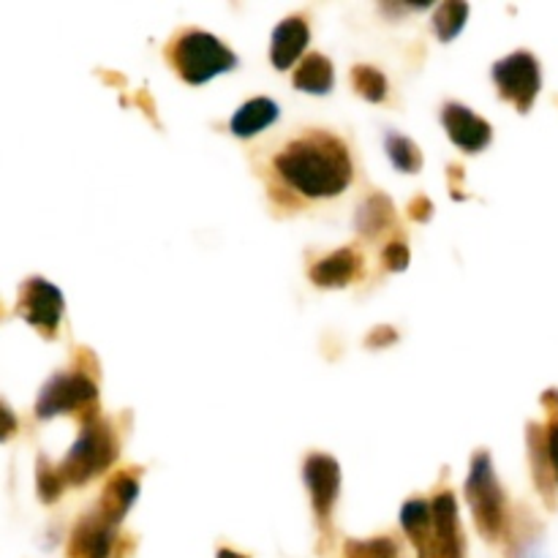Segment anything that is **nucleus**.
I'll use <instances>...</instances> for the list:
<instances>
[{"label":"nucleus","mask_w":558,"mask_h":558,"mask_svg":"<svg viewBox=\"0 0 558 558\" xmlns=\"http://www.w3.org/2000/svg\"><path fill=\"white\" fill-rule=\"evenodd\" d=\"M381 259H385L387 270L401 272V270H407L409 259H412V256H409L407 243H401V240H392V243L385 248V254H381Z\"/></svg>","instance_id":"obj_26"},{"label":"nucleus","mask_w":558,"mask_h":558,"mask_svg":"<svg viewBox=\"0 0 558 558\" xmlns=\"http://www.w3.org/2000/svg\"><path fill=\"white\" fill-rule=\"evenodd\" d=\"M167 58L189 85H202V82L213 80L223 71H232L238 65V54L221 38L207 31H196V27L180 31L169 41Z\"/></svg>","instance_id":"obj_2"},{"label":"nucleus","mask_w":558,"mask_h":558,"mask_svg":"<svg viewBox=\"0 0 558 558\" xmlns=\"http://www.w3.org/2000/svg\"><path fill=\"white\" fill-rule=\"evenodd\" d=\"M136 496H140V480L131 472H120L114 474L107 483V488H104L101 507H98V510L107 518H112L114 523H120L125 518V512L134 507Z\"/></svg>","instance_id":"obj_15"},{"label":"nucleus","mask_w":558,"mask_h":558,"mask_svg":"<svg viewBox=\"0 0 558 558\" xmlns=\"http://www.w3.org/2000/svg\"><path fill=\"white\" fill-rule=\"evenodd\" d=\"M98 398L96 385L85 374H58L41 387L36 403V414L41 420L58 417L63 412L93 407Z\"/></svg>","instance_id":"obj_6"},{"label":"nucleus","mask_w":558,"mask_h":558,"mask_svg":"<svg viewBox=\"0 0 558 558\" xmlns=\"http://www.w3.org/2000/svg\"><path fill=\"white\" fill-rule=\"evenodd\" d=\"M118 523L104 515L101 510L90 512L76 523L69 543V558H109Z\"/></svg>","instance_id":"obj_10"},{"label":"nucleus","mask_w":558,"mask_h":558,"mask_svg":"<svg viewBox=\"0 0 558 558\" xmlns=\"http://www.w3.org/2000/svg\"><path fill=\"white\" fill-rule=\"evenodd\" d=\"M308 38H311V31L305 16L294 14L278 22L276 31H272V44H270L272 65H276V69H289V65L303 54Z\"/></svg>","instance_id":"obj_12"},{"label":"nucleus","mask_w":558,"mask_h":558,"mask_svg":"<svg viewBox=\"0 0 558 558\" xmlns=\"http://www.w3.org/2000/svg\"><path fill=\"white\" fill-rule=\"evenodd\" d=\"M543 428L539 425H529V447H532V466H534V477H537L539 494L554 505V483L556 477L550 480V458H548V436H539Z\"/></svg>","instance_id":"obj_18"},{"label":"nucleus","mask_w":558,"mask_h":558,"mask_svg":"<svg viewBox=\"0 0 558 558\" xmlns=\"http://www.w3.org/2000/svg\"><path fill=\"white\" fill-rule=\"evenodd\" d=\"M278 120V104L272 98L259 96L245 101L238 112L232 114V134L240 136V140H248V136H256L259 131H265L267 125Z\"/></svg>","instance_id":"obj_14"},{"label":"nucleus","mask_w":558,"mask_h":558,"mask_svg":"<svg viewBox=\"0 0 558 558\" xmlns=\"http://www.w3.org/2000/svg\"><path fill=\"white\" fill-rule=\"evenodd\" d=\"M469 16V5L463 0H447V3L436 5L434 11V31L439 33L441 41H450L463 31Z\"/></svg>","instance_id":"obj_20"},{"label":"nucleus","mask_w":558,"mask_h":558,"mask_svg":"<svg viewBox=\"0 0 558 558\" xmlns=\"http://www.w3.org/2000/svg\"><path fill=\"white\" fill-rule=\"evenodd\" d=\"M114 458H118V439H114L112 425L93 414L82 428L76 445L60 463V480H63V485H85L87 480L109 469Z\"/></svg>","instance_id":"obj_3"},{"label":"nucleus","mask_w":558,"mask_h":558,"mask_svg":"<svg viewBox=\"0 0 558 558\" xmlns=\"http://www.w3.org/2000/svg\"><path fill=\"white\" fill-rule=\"evenodd\" d=\"M3 417H5V430H3V439H9L11 430H14V414L9 412V407H3Z\"/></svg>","instance_id":"obj_29"},{"label":"nucleus","mask_w":558,"mask_h":558,"mask_svg":"<svg viewBox=\"0 0 558 558\" xmlns=\"http://www.w3.org/2000/svg\"><path fill=\"white\" fill-rule=\"evenodd\" d=\"M352 85L354 90L363 98H368V101H381V98L387 96V76L381 74L379 69H374V65H354Z\"/></svg>","instance_id":"obj_23"},{"label":"nucleus","mask_w":558,"mask_h":558,"mask_svg":"<svg viewBox=\"0 0 558 558\" xmlns=\"http://www.w3.org/2000/svg\"><path fill=\"white\" fill-rule=\"evenodd\" d=\"M63 294L54 283H49L47 278H27L20 287V300H16V311H20L22 319L27 325H33L36 330L54 336L60 325V316H63Z\"/></svg>","instance_id":"obj_7"},{"label":"nucleus","mask_w":558,"mask_h":558,"mask_svg":"<svg viewBox=\"0 0 558 558\" xmlns=\"http://www.w3.org/2000/svg\"><path fill=\"white\" fill-rule=\"evenodd\" d=\"M401 526L414 543V548H417V556L428 554L430 539H434V510H430L428 501H407L401 510Z\"/></svg>","instance_id":"obj_16"},{"label":"nucleus","mask_w":558,"mask_h":558,"mask_svg":"<svg viewBox=\"0 0 558 558\" xmlns=\"http://www.w3.org/2000/svg\"><path fill=\"white\" fill-rule=\"evenodd\" d=\"M303 480L311 490V505H314L316 518H319V523H327L338 499V490H341V466L332 456L314 452V456L305 458Z\"/></svg>","instance_id":"obj_8"},{"label":"nucleus","mask_w":558,"mask_h":558,"mask_svg":"<svg viewBox=\"0 0 558 558\" xmlns=\"http://www.w3.org/2000/svg\"><path fill=\"white\" fill-rule=\"evenodd\" d=\"M385 145H387V153H390V161L396 163L401 172H417V169L423 167V153H420V147L414 145L409 136H401L396 134V131H390Z\"/></svg>","instance_id":"obj_21"},{"label":"nucleus","mask_w":558,"mask_h":558,"mask_svg":"<svg viewBox=\"0 0 558 558\" xmlns=\"http://www.w3.org/2000/svg\"><path fill=\"white\" fill-rule=\"evenodd\" d=\"M218 558H248V556H243V554H234V550H227V548H221V550H218Z\"/></svg>","instance_id":"obj_31"},{"label":"nucleus","mask_w":558,"mask_h":558,"mask_svg":"<svg viewBox=\"0 0 558 558\" xmlns=\"http://www.w3.org/2000/svg\"><path fill=\"white\" fill-rule=\"evenodd\" d=\"M543 403L554 412L548 423V458H550V466H554V477L558 483V390L545 392Z\"/></svg>","instance_id":"obj_25"},{"label":"nucleus","mask_w":558,"mask_h":558,"mask_svg":"<svg viewBox=\"0 0 558 558\" xmlns=\"http://www.w3.org/2000/svg\"><path fill=\"white\" fill-rule=\"evenodd\" d=\"M343 558H401V550L392 537L349 539L347 548H343Z\"/></svg>","instance_id":"obj_22"},{"label":"nucleus","mask_w":558,"mask_h":558,"mask_svg":"<svg viewBox=\"0 0 558 558\" xmlns=\"http://www.w3.org/2000/svg\"><path fill=\"white\" fill-rule=\"evenodd\" d=\"M434 510V539L428 554L420 558H463L461 526H458V505L452 494H439L430 505Z\"/></svg>","instance_id":"obj_9"},{"label":"nucleus","mask_w":558,"mask_h":558,"mask_svg":"<svg viewBox=\"0 0 558 558\" xmlns=\"http://www.w3.org/2000/svg\"><path fill=\"white\" fill-rule=\"evenodd\" d=\"M332 63L319 52L305 54L303 63L294 71V87L305 93H330L332 90Z\"/></svg>","instance_id":"obj_17"},{"label":"nucleus","mask_w":558,"mask_h":558,"mask_svg":"<svg viewBox=\"0 0 558 558\" xmlns=\"http://www.w3.org/2000/svg\"><path fill=\"white\" fill-rule=\"evenodd\" d=\"M63 480H60V472L58 469L49 466L47 458H38V496H41L44 501H54L60 496V490H63Z\"/></svg>","instance_id":"obj_24"},{"label":"nucleus","mask_w":558,"mask_h":558,"mask_svg":"<svg viewBox=\"0 0 558 558\" xmlns=\"http://www.w3.org/2000/svg\"><path fill=\"white\" fill-rule=\"evenodd\" d=\"M360 256L354 248H338L336 254L325 256V259L316 262L311 267V281L316 287H325V289H338V287H347L357 278L360 272Z\"/></svg>","instance_id":"obj_13"},{"label":"nucleus","mask_w":558,"mask_h":558,"mask_svg":"<svg viewBox=\"0 0 558 558\" xmlns=\"http://www.w3.org/2000/svg\"><path fill=\"white\" fill-rule=\"evenodd\" d=\"M441 123H445L450 140L466 153L483 150L490 142V136H494V129H490L488 120L474 114L472 109L458 101L445 104V109H441Z\"/></svg>","instance_id":"obj_11"},{"label":"nucleus","mask_w":558,"mask_h":558,"mask_svg":"<svg viewBox=\"0 0 558 558\" xmlns=\"http://www.w3.org/2000/svg\"><path fill=\"white\" fill-rule=\"evenodd\" d=\"M409 213H412V218H417V221H428L430 213H434V205H430L425 196H417V199L412 202V207H409Z\"/></svg>","instance_id":"obj_27"},{"label":"nucleus","mask_w":558,"mask_h":558,"mask_svg":"<svg viewBox=\"0 0 558 558\" xmlns=\"http://www.w3.org/2000/svg\"><path fill=\"white\" fill-rule=\"evenodd\" d=\"M390 221H392V205L385 194L368 196L357 213V227L363 234H379Z\"/></svg>","instance_id":"obj_19"},{"label":"nucleus","mask_w":558,"mask_h":558,"mask_svg":"<svg viewBox=\"0 0 558 558\" xmlns=\"http://www.w3.org/2000/svg\"><path fill=\"white\" fill-rule=\"evenodd\" d=\"M494 80L499 87V96L512 101L518 112H529L537 98L539 87H543V74H539V63L532 52L518 49V52L507 54L494 65Z\"/></svg>","instance_id":"obj_5"},{"label":"nucleus","mask_w":558,"mask_h":558,"mask_svg":"<svg viewBox=\"0 0 558 558\" xmlns=\"http://www.w3.org/2000/svg\"><path fill=\"white\" fill-rule=\"evenodd\" d=\"M396 330L392 327H379L374 336H368V347H387V343L396 341Z\"/></svg>","instance_id":"obj_28"},{"label":"nucleus","mask_w":558,"mask_h":558,"mask_svg":"<svg viewBox=\"0 0 558 558\" xmlns=\"http://www.w3.org/2000/svg\"><path fill=\"white\" fill-rule=\"evenodd\" d=\"M278 178L311 199L338 196L352 185L354 167L347 142L330 131H305L281 147L272 158Z\"/></svg>","instance_id":"obj_1"},{"label":"nucleus","mask_w":558,"mask_h":558,"mask_svg":"<svg viewBox=\"0 0 558 558\" xmlns=\"http://www.w3.org/2000/svg\"><path fill=\"white\" fill-rule=\"evenodd\" d=\"M466 499L472 505L474 521L485 539H499L505 532V490L499 488L494 463L488 452H477L472 461V472L466 480Z\"/></svg>","instance_id":"obj_4"},{"label":"nucleus","mask_w":558,"mask_h":558,"mask_svg":"<svg viewBox=\"0 0 558 558\" xmlns=\"http://www.w3.org/2000/svg\"><path fill=\"white\" fill-rule=\"evenodd\" d=\"M521 558H545V556H543V550H539V548H526L521 554Z\"/></svg>","instance_id":"obj_30"}]
</instances>
